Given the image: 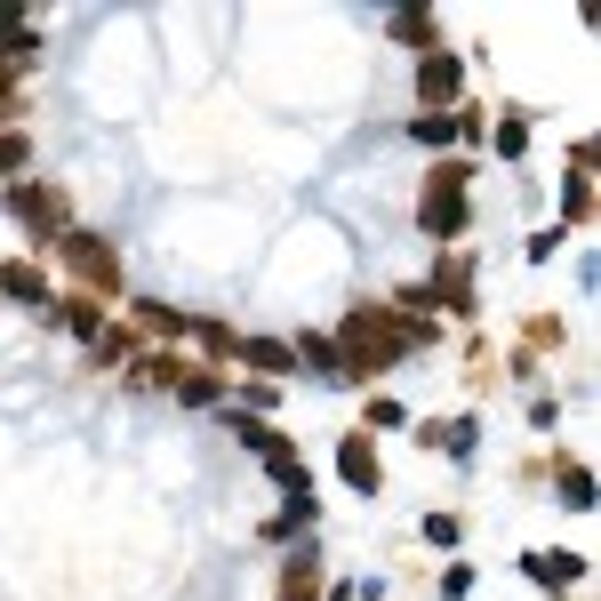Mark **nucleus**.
<instances>
[{"mask_svg": "<svg viewBox=\"0 0 601 601\" xmlns=\"http://www.w3.org/2000/svg\"><path fill=\"white\" fill-rule=\"evenodd\" d=\"M0 289H9V297H25V305H49V289H40L33 265H9V273H0Z\"/></svg>", "mask_w": 601, "mask_h": 601, "instance_id": "nucleus-9", "label": "nucleus"}, {"mask_svg": "<svg viewBox=\"0 0 601 601\" xmlns=\"http://www.w3.org/2000/svg\"><path fill=\"white\" fill-rule=\"evenodd\" d=\"M281 601H314V562H297V570H289V586H281Z\"/></svg>", "mask_w": 601, "mask_h": 601, "instance_id": "nucleus-14", "label": "nucleus"}, {"mask_svg": "<svg viewBox=\"0 0 601 601\" xmlns=\"http://www.w3.org/2000/svg\"><path fill=\"white\" fill-rule=\"evenodd\" d=\"M425 233H465V169H433V193H425Z\"/></svg>", "mask_w": 601, "mask_h": 601, "instance_id": "nucleus-2", "label": "nucleus"}, {"mask_svg": "<svg viewBox=\"0 0 601 601\" xmlns=\"http://www.w3.org/2000/svg\"><path fill=\"white\" fill-rule=\"evenodd\" d=\"M241 361H257L265 378H289V369H297V354H289V345H273V337H257V345H233Z\"/></svg>", "mask_w": 601, "mask_h": 601, "instance_id": "nucleus-7", "label": "nucleus"}, {"mask_svg": "<svg viewBox=\"0 0 601 601\" xmlns=\"http://www.w3.org/2000/svg\"><path fill=\"white\" fill-rule=\"evenodd\" d=\"M562 506H593V473L586 465H562Z\"/></svg>", "mask_w": 601, "mask_h": 601, "instance_id": "nucleus-12", "label": "nucleus"}, {"mask_svg": "<svg viewBox=\"0 0 601 601\" xmlns=\"http://www.w3.org/2000/svg\"><path fill=\"white\" fill-rule=\"evenodd\" d=\"M409 345H418V321H393L385 305H361V314L337 329V369L345 378H378V369H393Z\"/></svg>", "mask_w": 601, "mask_h": 601, "instance_id": "nucleus-1", "label": "nucleus"}, {"mask_svg": "<svg viewBox=\"0 0 601 601\" xmlns=\"http://www.w3.org/2000/svg\"><path fill=\"white\" fill-rule=\"evenodd\" d=\"M529 577H537V586H570V577H577V553H529Z\"/></svg>", "mask_w": 601, "mask_h": 601, "instance_id": "nucleus-8", "label": "nucleus"}, {"mask_svg": "<svg viewBox=\"0 0 601 601\" xmlns=\"http://www.w3.org/2000/svg\"><path fill=\"white\" fill-rule=\"evenodd\" d=\"M65 321L80 329V337H105V314H97V305H89V297H80V305H73V314H65Z\"/></svg>", "mask_w": 601, "mask_h": 601, "instance_id": "nucleus-13", "label": "nucleus"}, {"mask_svg": "<svg viewBox=\"0 0 601 601\" xmlns=\"http://www.w3.org/2000/svg\"><path fill=\"white\" fill-rule=\"evenodd\" d=\"M297 354H305V361H314V369H321V378H345V369H337V345H329V337H297Z\"/></svg>", "mask_w": 601, "mask_h": 601, "instance_id": "nucleus-10", "label": "nucleus"}, {"mask_svg": "<svg viewBox=\"0 0 601 601\" xmlns=\"http://www.w3.org/2000/svg\"><path fill=\"white\" fill-rule=\"evenodd\" d=\"M65 257H73V273L89 281V289H120V265H113V248H97L89 233H65Z\"/></svg>", "mask_w": 601, "mask_h": 601, "instance_id": "nucleus-4", "label": "nucleus"}, {"mask_svg": "<svg viewBox=\"0 0 601 601\" xmlns=\"http://www.w3.org/2000/svg\"><path fill=\"white\" fill-rule=\"evenodd\" d=\"M9 113H16V97H0V120H9Z\"/></svg>", "mask_w": 601, "mask_h": 601, "instance_id": "nucleus-18", "label": "nucleus"}, {"mask_svg": "<svg viewBox=\"0 0 601 601\" xmlns=\"http://www.w3.org/2000/svg\"><path fill=\"white\" fill-rule=\"evenodd\" d=\"M458 80H465L458 56H425V65H418V89L433 97V105H449V97H458Z\"/></svg>", "mask_w": 601, "mask_h": 601, "instance_id": "nucleus-5", "label": "nucleus"}, {"mask_svg": "<svg viewBox=\"0 0 601 601\" xmlns=\"http://www.w3.org/2000/svg\"><path fill=\"white\" fill-rule=\"evenodd\" d=\"M9 209H16V225H33V233H65V193H56V184H16Z\"/></svg>", "mask_w": 601, "mask_h": 601, "instance_id": "nucleus-3", "label": "nucleus"}, {"mask_svg": "<svg viewBox=\"0 0 601 601\" xmlns=\"http://www.w3.org/2000/svg\"><path fill=\"white\" fill-rule=\"evenodd\" d=\"M337 473H345V482H354V489H378V449H369L361 433H354V442L337 449Z\"/></svg>", "mask_w": 601, "mask_h": 601, "instance_id": "nucleus-6", "label": "nucleus"}, {"mask_svg": "<svg viewBox=\"0 0 601 601\" xmlns=\"http://www.w3.org/2000/svg\"><path fill=\"white\" fill-rule=\"evenodd\" d=\"M233 433H241V442H248V449H257V458H265V449H281V433H273V425H265V418H233Z\"/></svg>", "mask_w": 601, "mask_h": 601, "instance_id": "nucleus-11", "label": "nucleus"}, {"mask_svg": "<svg viewBox=\"0 0 601 601\" xmlns=\"http://www.w3.org/2000/svg\"><path fill=\"white\" fill-rule=\"evenodd\" d=\"M0 40H25V16L16 9H0Z\"/></svg>", "mask_w": 601, "mask_h": 601, "instance_id": "nucleus-17", "label": "nucleus"}, {"mask_svg": "<svg viewBox=\"0 0 601 601\" xmlns=\"http://www.w3.org/2000/svg\"><path fill=\"white\" fill-rule=\"evenodd\" d=\"M177 393H184V401H217V393H225V378H184Z\"/></svg>", "mask_w": 601, "mask_h": 601, "instance_id": "nucleus-16", "label": "nucleus"}, {"mask_svg": "<svg viewBox=\"0 0 601 601\" xmlns=\"http://www.w3.org/2000/svg\"><path fill=\"white\" fill-rule=\"evenodd\" d=\"M25 161H33V144H25V137H0V177L25 169Z\"/></svg>", "mask_w": 601, "mask_h": 601, "instance_id": "nucleus-15", "label": "nucleus"}]
</instances>
